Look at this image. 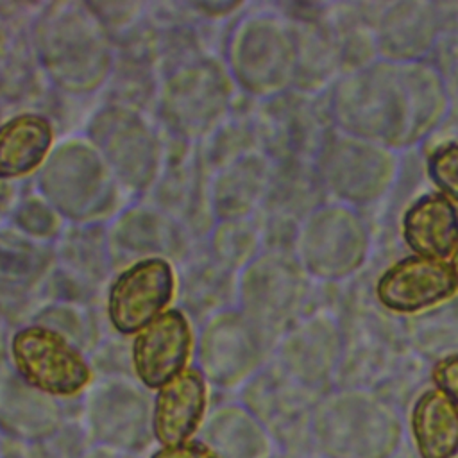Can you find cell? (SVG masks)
Listing matches in <instances>:
<instances>
[{
	"mask_svg": "<svg viewBox=\"0 0 458 458\" xmlns=\"http://www.w3.org/2000/svg\"><path fill=\"white\" fill-rule=\"evenodd\" d=\"M36 61L47 81L72 97L104 88L114 68V43L86 2H48L36 9Z\"/></svg>",
	"mask_w": 458,
	"mask_h": 458,
	"instance_id": "obj_1",
	"label": "cell"
},
{
	"mask_svg": "<svg viewBox=\"0 0 458 458\" xmlns=\"http://www.w3.org/2000/svg\"><path fill=\"white\" fill-rule=\"evenodd\" d=\"M34 184L68 224H106L116 215L123 191L86 136L59 141Z\"/></svg>",
	"mask_w": 458,
	"mask_h": 458,
	"instance_id": "obj_2",
	"label": "cell"
},
{
	"mask_svg": "<svg viewBox=\"0 0 458 458\" xmlns=\"http://www.w3.org/2000/svg\"><path fill=\"white\" fill-rule=\"evenodd\" d=\"M231 97L233 79L225 64L199 55L161 75L156 111L172 140L197 143L229 116Z\"/></svg>",
	"mask_w": 458,
	"mask_h": 458,
	"instance_id": "obj_3",
	"label": "cell"
},
{
	"mask_svg": "<svg viewBox=\"0 0 458 458\" xmlns=\"http://www.w3.org/2000/svg\"><path fill=\"white\" fill-rule=\"evenodd\" d=\"M86 138L123 191H152L165 163V145L143 111L104 102L89 116Z\"/></svg>",
	"mask_w": 458,
	"mask_h": 458,
	"instance_id": "obj_4",
	"label": "cell"
},
{
	"mask_svg": "<svg viewBox=\"0 0 458 458\" xmlns=\"http://www.w3.org/2000/svg\"><path fill=\"white\" fill-rule=\"evenodd\" d=\"M9 352L16 374L47 395L73 397L93 376L86 358L66 335L38 322L14 331Z\"/></svg>",
	"mask_w": 458,
	"mask_h": 458,
	"instance_id": "obj_5",
	"label": "cell"
},
{
	"mask_svg": "<svg viewBox=\"0 0 458 458\" xmlns=\"http://www.w3.org/2000/svg\"><path fill=\"white\" fill-rule=\"evenodd\" d=\"M177 295V274L172 261L148 258L120 268L107 286L106 311L120 335H136L166 311Z\"/></svg>",
	"mask_w": 458,
	"mask_h": 458,
	"instance_id": "obj_6",
	"label": "cell"
},
{
	"mask_svg": "<svg viewBox=\"0 0 458 458\" xmlns=\"http://www.w3.org/2000/svg\"><path fill=\"white\" fill-rule=\"evenodd\" d=\"M113 268L148 258L186 259L188 229L154 204H132L120 209L107 224Z\"/></svg>",
	"mask_w": 458,
	"mask_h": 458,
	"instance_id": "obj_7",
	"label": "cell"
},
{
	"mask_svg": "<svg viewBox=\"0 0 458 458\" xmlns=\"http://www.w3.org/2000/svg\"><path fill=\"white\" fill-rule=\"evenodd\" d=\"M193 331L181 308H170L134 335L131 363L136 377L150 390L161 388L186 369Z\"/></svg>",
	"mask_w": 458,
	"mask_h": 458,
	"instance_id": "obj_8",
	"label": "cell"
},
{
	"mask_svg": "<svg viewBox=\"0 0 458 458\" xmlns=\"http://www.w3.org/2000/svg\"><path fill=\"white\" fill-rule=\"evenodd\" d=\"M458 290L451 263L422 256H408L386 268L376 284L379 302L399 313H415L435 306Z\"/></svg>",
	"mask_w": 458,
	"mask_h": 458,
	"instance_id": "obj_9",
	"label": "cell"
},
{
	"mask_svg": "<svg viewBox=\"0 0 458 458\" xmlns=\"http://www.w3.org/2000/svg\"><path fill=\"white\" fill-rule=\"evenodd\" d=\"M208 404L206 376L199 367H186L154 397L152 431L159 444L174 445L190 440L199 429Z\"/></svg>",
	"mask_w": 458,
	"mask_h": 458,
	"instance_id": "obj_10",
	"label": "cell"
},
{
	"mask_svg": "<svg viewBox=\"0 0 458 458\" xmlns=\"http://www.w3.org/2000/svg\"><path fill=\"white\" fill-rule=\"evenodd\" d=\"M21 5L0 4V100L21 102L41 73L32 47V20ZM36 14V13H34Z\"/></svg>",
	"mask_w": 458,
	"mask_h": 458,
	"instance_id": "obj_11",
	"label": "cell"
},
{
	"mask_svg": "<svg viewBox=\"0 0 458 458\" xmlns=\"http://www.w3.org/2000/svg\"><path fill=\"white\" fill-rule=\"evenodd\" d=\"M54 123L38 111H21L0 123V179L14 182L38 172L50 156Z\"/></svg>",
	"mask_w": 458,
	"mask_h": 458,
	"instance_id": "obj_12",
	"label": "cell"
},
{
	"mask_svg": "<svg viewBox=\"0 0 458 458\" xmlns=\"http://www.w3.org/2000/svg\"><path fill=\"white\" fill-rule=\"evenodd\" d=\"M403 238L422 258L444 259L458 243V209L442 193L419 197L403 216Z\"/></svg>",
	"mask_w": 458,
	"mask_h": 458,
	"instance_id": "obj_13",
	"label": "cell"
},
{
	"mask_svg": "<svg viewBox=\"0 0 458 458\" xmlns=\"http://www.w3.org/2000/svg\"><path fill=\"white\" fill-rule=\"evenodd\" d=\"M55 259L54 245L39 243L14 225H0V299H20L38 286Z\"/></svg>",
	"mask_w": 458,
	"mask_h": 458,
	"instance_id": "obj_14",
	"label": "cell"
},
{
	"mask_svg": "<svg viewBox=\"0 0 458 458\" xmlns=\"http://www.w3.org/2000/svg\"><path fill=\"white\" fill-rule=\"evenodd\" d=\"M54 254L61 270L95 290L113 268L107 224H68Z\"/></svg>",
	"mask_w": 458,
	"mask_h": 458,
	"instance_id": "obj_15",
	"label": "cell"
},
{
	"mask_svg": "<svg viewBox=\"0 0 458 458\" xmlns=\"http://www.w3.org/2000/svg\"><path fill=\"white\" fill-rule=\"evenodd\" d=\"M411 435L420 458H454L458 406L438 388H428L413 404Z\"/></svg>",
	"mask_w": 458,
	"mask_h": 458,
	"instance_id": "obj_16",
	"label": "cell"
},
{
	"mask_svg": "<svg viewBox=\"0 0 458 458\" xmlns=\"http://www.w3.org/2000/svg\"><path fill=\"white\" fill-rule=\"evenodd\" d=\"M177 284V295L191 313L209 308L227 310L225 304H229L233 292L236 293L233 272L220 267L206 247L200 252L188 254Z\"/></svg>",
	"mask_w": 458,
	"mask_h": 458,
	"instance_id": "obj_17",
	"label": "cell"
},
{
	"mask_svg": "<svg viewBox=\"0 0 458 458\" xmlns=\"http://www.w3.org/2000/svg\"><path fill=\"white\" fill-rule=\"evenodd\" d=\"M9 224L25 236L47 245H54L66 227L63 216L38 190L18 197L9 215Z\"/></svg>",
	"mask_w": 458,
	"mask_h": 458,
	"instance_id": "obj_18",
	"label": "cell"
},
{
	"mask_svg": "<svg viewBox=\"0 0 458 458\" xmlns=\"http://www.w3.org/2000/svg\"><path fill=\"white\" fill-rule=\"evenodd\" d=\"M245 240L242 220H218L206 236V249L220 267L234 272L247 259Z\"/></svg>",
	"mask_w": 458,
	"mask_h": 458,
	"instance_id": "obj_19",
	"label": "cell"
},
{
	"mask_svg": "<svg viewBox=\"0 0 458 458\" xmlns=\"http://www.w3.org/2000/svg\"><path fill=\"white\" fill-rule=\"evenodd\" d=\"M426 170L442 195L458 202V141L437 147L428 156Z\"/></svg>",
	"mask_w": 458,
	"mask_h": 458,
	"instance_id": "obj_20",
	"label": "cell"
},
{
	"mask_svg": "<svg viewBox=\"0 0 458 458\" xmlns=\"http://www.w3.org/2000/svg\"><path fill=\"white\" fill-rule=\"evenodd\" d=\"M431 377L435 388H438L458 406V352L437 361L431 370Z\"/></svg>",
	"mask_w": 458,
	"mask_h": 458,
	"instance_id": "obj_21",
	"label": "cell"
},
{
	"mask_svg": "<svg viewBox=\"0 0 458 458\" xmlns=\"http://www.w3.org/2000/svg\"><path fill=\"white\" fill-rule=\"evenodd\" d=\"M150 458H220L211 447L199 440H186L174 445H163Z\"/></svg>",
	"mask_w": 458,
	"mask_h": 458,
	"instance_id": "obj_22",
	"label": "cell"
},
{
	"mask_svg": "<svg viewBox=\"0 0 458 458\" xmlns=\"http://www.w3.org/2000/svg\"><path fill=\"white\" fill-rule=\"evenodd\" d=\"M16 200H18V197H16L14 182L0 179V225L5 218H9Z\"/></svg>",
	"mask_w": 458,
	"mask_h": 458,
	"instance_id": "obj_23",
	"label": "cell"
},
{
	"mask_svg": "<svg viewBox=\"0 0 458 458\" xmlns=\"http://www.w3.org/2000/svg\"><path fill=\"white\" fill-rule=\"evenodd\" d=\"M451 268H453L454 276L458 277V243H456V247H454V250H453V258H451Z\"/></svg>",
	"mask_w": 458,
	"mask_h": 458,
	"instance_id": "obj_24",
	"label": "cell"
},
{
	"mask_svg": "<svg viewBox=\"0 0 458 458\" xmlns=\"http://www.w3.org/2000/svg\"><path fill=\"white\" fill-rule=\"evenodd\" d=\"M4 104H5V102L0 100V123L4 122Z\"/></svg>",
	"mask_w": 458,
	"mask_h": 458,
	"instance_id": "obj_25",
	"label": "cell"
}]
</instances>
